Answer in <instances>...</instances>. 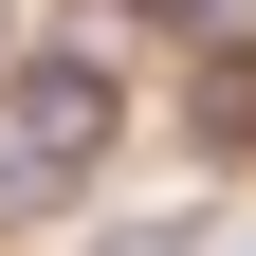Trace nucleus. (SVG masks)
Returning a JSON list of instances; mask_svg holds the SVG:
<instances>
[{
    "label": "nucleus",
    "instance_id": "obj_1",
    "mask_svg": "<svg viewBox=\"0 0 256 256\" xmlns=\"http://www.w3.org/2000/svg\"><path fill=\"white\" fill-rule=\"evenodd\" d=\"M146 74H165V55H146V37H110V18L74 0V18H37V37L0 55V146L74 202V183H110V146H128V128H146Z\"/></svg>",
    "mask_w": 256,
    "mask_h": 256
},
{
    "label": "nucleus",
    "instance_id": "obj_2",
    "mask_svg": "<svg viewBox=\"0 0 256 256\" xmlns=\"http://www.w3.org/2000/svg\"><path fill=\"white\" fill-rule=\"evenodd\" d=\"M165 110H183V146H202L220 183L256 165V0H238V18H220L202 55H165Z\"/></svg>",
    "mask_w": 256,
    "mask_h": 256
},
{
    "label": "nucleus",
    "instance_id": "obj_3",
    "mask_svg": "<svg viewBox=\"0 0 256 256\" xmlns=\"http://www.w3.org/2000/svg\"><path fill=\"white\" fill-rule=\"evenodd\" d=\"M92 18H110V37H146V55H202L238 0H92Z\"/></svg>",
    "mask_w": 256,
    "mask_h": 256
}]
</instances>
